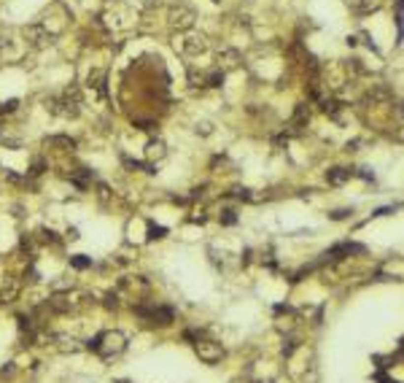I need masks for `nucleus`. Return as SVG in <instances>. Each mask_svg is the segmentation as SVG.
Returning a JSON list of instances; mask_svg holds the SVG:
<instances>
[{
  "mask_svg": "<svg viewBox=\"0 0 404 383\" xmlns=\"http://www.w3.org/2000/svg\"><path fill=\"white\" fill-rule=\"evenodd\" d=\"M350 175H353V170H350V168H332L326 173V181H329V184H345Z\"/></svg>",
  "mask_w": 404,
  "mask_h": 383,
  "instance_id": "9b49d317",
  "label": "nucleus"
},
{
  "mask_svg": "<svg viewBox=\"0 0 404 383\" xmlns=\"http://www.w3.org/2000/svg\"><path fill=\"white\" fill-rule=\"evenodd\" d=\"M224 84V73L221 70H213L205 76V87H221Z\"/></svg>",
  "mask_w": 404,
  "mask_h": 383,
  "instance_id": "dca6fc26",
  "label": "nucleus"
},
{
  "mask_svg": "<svg viewBox=\"0 0 404 383\" xmlns=\"http://www.w3.org/2000/svg\"><path fill=\"white\" fill-rule=\"evenodd\" d=\"M148 230H151V235H148V238H165L167 235L165 227H157V224H148Z\"/></svg>",
  "mask_w": 404,
  "mask_h": 383,
  "instance_id": "412c9836",
  "label": "nucleus"
},
{
  "mask_svg": "<svg viewBox=\"0 0 404 383\" xmlns=\"http://www.w3.org/2000/svg\"><path fill=\"white\" fill-rule=\"evenodd\" d=\"M46 108H49L54 116L76 119L81 113V89L76 84H70V87H65V92L60 97H49V100H46Z\"/></svg>",
  "mask_w": 404,
  "mask_h": 383,
  "instance_id": "f257e3e1",
  "label": "nucleus"
},
{
  "mask_svg": "<svg viewBox=\"0 0 404 383\" xmlns=\"http://www.w3.org/2000/svg\"><path fill=\"white\" fill-rule=\"evenodd\" d=\"M16 108H19V100H8V103H3V105H0V113H14Z\"/></svg>",
  "mask_w": 404,
  "mask_h": 383,
  "instance_id": "aec40b11",
  "label": "nucleus"
},
{
  "mask_svg": "<svg viewBox=\"0 0 404 383\" xmlns=\"http://www.w3.org/2000/svg\"><path fill=\"white\" fill-rule=\"evenodd\" d=\"M49 308H51V311H57V313H62V311H67V308H70V300H67V297H62V294H54L49 300Z\"/></svg>",
  "mask_w": 404,
  "mask_h": 383,
  "instance_id": "2eb2a0df",
  "label": "nucleus"
},
{
  "mask_svg": "<svg viewBox=\"0 0 404 383\" xmlns=\"http://www.w3.org/2000/svg\"><path fill=\"white\" fill-rule=\"evenodd\" d=\"M170 27H175V30H189V27L194 25V19H197V11L192 8V5L186 3H178L170 8Z\"/></svg>",
  "mask_w": 404,
  "mask_h": 383,
  "instance_id": "f03ea898",
  "label": "nucleus"
},
{
  "mask_svg": "<svg viewBox=\"0 0 404 383\" xmlns=\"http://www.w3.org/2000/svg\"><path fill=\"white\" fill-rule=\"evenodd\" d=\"M374 378H377L380 383H394V381H388V378H385V375H383V373H377V375H374Z\"/></svg>",
  "mask_w": 404,
  "mask_h": 383,
  "instance_id": "5701e85b",
  "label": "nucleus"
},
{
  "mask_svg": "<svg viewBox=\"0 0 404 383\" xmlns=\"http://www.w3.org/2000/svg\"><path fill=\"white\" fill-rule=\"evenodd\" d=\"M216 60H218V70L227 73V70H235V68H240L242 57H240V51H237V49H232V46H221V49H218V54H216Z\"/></svg>",
  "mask_w": 404,
  "mask_h": 383,
  "instance_id": "423d86ee",
  "label": "nucleus"
},
{
  "mask_svg": "<svg viewBox=\"0 0 404 383\" xmlns=\"http://www.w3.org/2000/svg\"><path fill=\"white\" fill-rule=\"evenodd\" d=\"M135 313H137V316H143V318H148V321H154V324H162V327H167V324L175 318V311H172V308H146V305H137Z\"/></svg>",
  "mask_w": 404,
  "mask_h": 383,
  "instance_id": "20e7f679",
  "label": "nucleus"
},
{
  "mask_svg": "<svg viewBox=\"0 0 404 383\" xmlns=\"http://www.w3.org/2000/svg\"><path fill=\"white\" fill-rule=\"evenodd\" d=\"M146 157L148 159H165L167 157V146H165V140H148V146H146Z\"/></svg>",
  "mask_w": 404,
  "mask_h": 383,
  "instance_id": "1a4fd4ad",
  "label": "nucleus"
},
{
  "mask_svg": "<svg viewBox=\"0 0 404 383\" xmlns=\"http://www.w3.org/2000/svg\"><path fill=\"white\" fill-rule=\"evenodd\" d=\"M70 265L76 267V270H86V267H92V259H86V256L76 254V256H70Z\"/></svg>",
  "mask_w": 404,
  "mask_h": 383,
  "instance_id": "f3484780",
  "label": "nucleus"
},
{
  "mask_svg": "<svg viewBox=\"0 0 404 383\" xmlns=\"http://www.w3.org/2000/svg\"><path fill=\"white\" fill-rule=\"evenodd\" d=\"M194 351H197V356L205 364H216L218 359L224 356L221 343H216V340H197V343H194Z\"/></svg>",
  "mask_w": 404,
  "mask_h": 383,
  "instance_id": "7ed1b4c3",
  "label": "nucleus"
},
{
  "mask_svg": "<svg viewBox=\"0 0 404 383\" xmlns=\"http://www.w3.org/2000/svg\"><path fill=\"white\" fill-rule=\"evenodd\" d=\"M25 38L30 41L33 49H46L51 43V33L43 25H27L25 27Z\"/></svg>",
  "mask_w": 404,
  "mask_h": 383,
  "instance_id": "39448f33",
  "label": "nucleus"
},
{
  "mask_svg": "<svg viewBox=\"0 0 404 383\" xmlns=\"http://www.w3.org/2000/svg\"><path fill=\"white\" fill-rule=\"evenodd\" d=\"M321 108L329 113V116L339 119V113H342V108H345V105H342L339 100H334V97H323V100H321Z\"/></svg>",
  "mask_w": 404,
  "mask_h": 383,
  "instance_id": "f8f14e48",
  "label": "nucleus"
},
{
  "mask_svg": "<svg viewBox=\"0 0 404 383\" xmlns=\"http://www.w3.org/2000/svg\"><path fill=\"white\" fill-rule=\"evenodd\" d=\"M307 122H310L307 105H304V103H299L297 111H294V116H291V122H288V127H286V135H299L304 127H307Z\"/></svg>",
  "mask_w": 404,
  "mask_h": 383,
  "instance_id": "0eeeda50",
  "label": "nucleus"
},
{
  "mask_svg": "<svg viewBox=\"0 0 404 383\" xmlns=\"http://www.w3.org/2000/svg\"><path fill=\"white\" fill-rule=\"evenodd\" d=\"M221 224H227V227H232V224H237V213H235L232 208H227V210H221Z\"/></svg>",
  "mask_w": 404,
  "mask_h": 383,
  "instance_id": "a211bd4d",
  "label": "nucleus"
},
{
  "mask_svg": "<svg viewBox=\"0 0 404 383\" xmlns=\"http://www.w3.org/2000/svg\"><path fill=\"white\" fill-rule=\"evenodd\" d=\"M183 51L186 54H192V57H197V54H202V51L207 49V38L202 35V33H186V38H183Z\"/></svg>",
  "mask_w": 404,
  "mask_h": 383,
  "instance_id": "6e6552de",
  "label": "nucleus"
},
{
  "mask_svg": "<svg viewBox=\"0 0 404 383\" xmlns=\"http://www.w3.org/2000/svg\"><path fill=\"white\" fill-rule=\"evenodd\" d=\"M46 143H49V146H60L62 151H73V148H76V140L67 138V135H51V138H46Z\"/></svg>",
  "mask_w": 404,
  "mask_h": 383,
  "instance_id": "ddd939ff",
  "label": "nucleus"
},
{
  "mask_svg": "<svg viewBox=\"0 0 404 383\" xmlns=\"http://www.w3.org/2000/svg\"><path fill=\"white\" fill-rule=\"evenodd\" d=\"M383 0H353V11L356 14H372V11L380 8Z\"/></svg>",
  "mask_w": 404,
  "mask_h": 383,
  "instance_id": "4468645a",
  "label": "nucleus"
},
{
  "mask_svg": "<svg viewBox=\"0 0 404 383\" xmlns=\"http://www.w3.org/2000/svg\"><path fill=\"white\" fill-rule=\"evenodd\" d=\"M350 213H353V208H339V210H332L329 216H332L334 221H342V219H348Z\"/></svg>",
  "mask_w": 404,
  "mask_h": 383,
  "instance_id": "6ab92c4d",
  "label": "nucleus"
},
{
  "mask_svg": "<svg viewBox=\"0 0 404 383\" xmlns=\"http://www.w3.org/2000/svg\"><path fill=\"white\" fill-rule=\"evenodd\" d=\"M89 87L97 89V95L100 97H108V87H105V73L102 70H92L89 73Z\"/></svg>",
  "mask_w": 404,
  "mask_h": 383,
  "instance_id": "9d476101",
  "label": "nucleus"
},
{
  "mask_svg": "<svg viewBox=\"0 0 404 383\" xmlns=\"http://www.w3.org/2000/svg\"><path fill=\"white\" fill-rule=\"evenodd\" d=\"M294 348H297V340H288V346H286V348H283V353H286V356H288V353H291V351H294Z\"/></svg>",
  "mask_w": 404,
  "mask_h": 383,
  "instance_id": "4be33fe9",
  "label": "nucleus"
}]
</instances>
